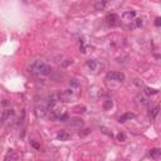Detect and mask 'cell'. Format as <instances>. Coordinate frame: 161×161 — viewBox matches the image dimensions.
<instances>
[{"label":"cell","mask_w":161,"mask_h":161,"mask_svg":"<svg viewBox=\"0 0 161 161\" xmlns=\"http://www.w3.org/2000/svg\"><path fill=\"white\" fill-rule=\"evenodd\" d=\"M28 70H29V73L34 74V75H49L53 69H52L50 65L48 63H45L44 60L38 59V60H34V62L29 65Z\"/></svg>","instance_id":"1"},{"label":"cell","mask_w":161,"mask_h":161,"mask_svg":"<svg viewBox=\"0 0 161 161\" xmlns=\"http://www.w3.org/2000/svg\"><path fill=\"white\" fill-rule=\"evenodd\" d=\"M105 23H106L108 27L115 28V27H118V25H120L121 19H120V17H118L117 14L111 13V14H108V15H106V18H105Z\"/></svg>","instance_id":"2"},{"label":"cell","mask_w":161,"mask_h":161,"mask_svg":"<svg viewBox=\"0 0 161 161\" xmlns=\"http://www.w3.org/2000/svg\"><path fill=\"white\" fill-rule=\"evenodd\" d=\"M107 80H116V82H124L125 80V74L122 72H108L106 74Z\"/></svg>","instance_id":"3"},{"label":"cell","mask_w":161,"mask_h":161,"mask_svg":"<svg viewBox=\"0 0 161 161\" xmlns=\"http://www.w3.org/2000/svg\"><path fill=\"white\" fill-rule=\"evenodd\" d=\"M49 113V108L45 106H38L34 110V115L37 118H45Z\"/></svg>","instance_id":"4"},{"label":"cell","mask_w":161,"mask_h":161,"mask_svg":"<svg viewBox=\"0 0 161 161\" xmlns=\"http://www.w3.org/2000/svg\"><path fill=\"white\" fill-rule=\"evenodd\" d=\"M68 125H69V127H75V129H80L83 125H84V122H83V120L82 118H79V117H73V118H68Z\"/></svg>","instance_id":"5"},{"label":"cell","mask_w":161,"mask_h":161,"mask_svg":"<svg viewBox=\"0 0 161 161\" xmlns=\"http://www.w3.org/2000/svg\"><path fill=\"white\" fill-rule=\"evenodd\" d=\"M108 4H110V0H96L94 1V9L97 12H102L108 6Z\"/></svg>","instance_id":"6"},{"label":"cell","mask_w":161,"mask_h":161,"mask_svg":"<svg viewBox=\"0 0 161 161\" xmlns=\"http://www.w3.org/2000/svg\"><path fill=\"white\" fill-rule=\"evenodd\" d=\"M72 94H73V91H72V89H64V91H62V92L58 94V97H59L60 101L68 102V99L72 97Z\"/></svg>","instance_id":"7"},{"label":"cell","mask_w":161,"mask_h":161,"mask_svg":"<svg viewBox=\"0 0 161 161\" xmlns=\"http://www.w3.org/2000/svg\"><path fill=\"white\" fill-rule=\"evenodd\" d=\"M122 20H126V22H131L132 19H135L136 18V12L135 10H126L122 13Z\"/></svg>","instance_id":"8"},{"label":"cell","mask_w":161,"mask_h":161,"mask_svg":"<svg viewBox=\"0 0 161 161\" xmlns=\"http://www.w3.org/2000/svg\"><path fill=\"white\" fill-rule=\"evenodd\" d=\"M135 101H136V103H137L139 106H149V105H150L149 98L145 97V96H142V94H139V96L135 98Z\"/></svg>","instance_id":"9"},{"label":"cell","mask_w":161,"mask_h":161,"mask_svg":"<svg viewBox=\"0 0 161 161\" xmlns=\"http://www.w3.org/2000/svg\"><path fill=\"white\" fill-rule=\"evenodd\" d=\"M142 19L141 18H135V19H132L131 20V24L129 25V28L131 30H134V29H137V28H141V25H142Z\"/></svg>","instance_id":"10"},{"label":"cell","mask_w":161,"mask_h":161,"mask_svg":"<svg viewBox=\"0 0 161 161\" xmlns=\"http://www.w3.org/2000/svg\"><path fill=\"white\" fill-rule=\"evenodd\" d=\"M132 118H135V113H132V112H126V113H124L120 118H118V122L120 124H125V122H127V121H131Z\"/></svg>","instance_id":"11"},{"label":"cell","mask_w":161,"mask_h":161,"mask_svg":"<svg viewBox=\"0 0 161 161\" xmlns=\"http://www.w3.org/2000/svg\"><path fill=\"white\" fill-rule=\"evenodd\" d=\"M14 116V111L10 110V108H6V110H4L3 111V115H1V121H8V120H10V118Z\"/></svg>","instance_id":"12"},{"label":"cell","mask_w":161,"mask_h":161,"mask_svg":"<svg viewBox=\"0 0 161 161\" xmlns=\"http://www.w3.org/2000/svg\"><path fill=\"white\" fill-rule=\"evenodd\" d=\"M149 156L151 159H155V160H157L161 157V150L160 149H151L149 151Z\"/></svg>","instance_id":"13"},{"label":"cell","mask_w":161,"mask_h":161,"mask_svg":"<svg viewBox=\"0 0 161 161\" xmlns=\"http://www.w3.org/2000/svg\"><path fill=\"white\" fill-rule=\"evenodd\" d=\"M69 137H70V135L65 131H59L58 134H57V139H58L59 141H68Z\"/></svg>","instance_id":"14"},{"label":"cell","mask_w":161,"mask_h":161,"mask_svg":"<svg viewBox=\"0 0 161 161\" xmlns=\"http://www.w3.org/2000/svg\"><path fill=\"white\" fill-rule=\"evenodd\" d=\"M57 102V97L54 96V94H50V96L47 97V107L48 108H52Z\"/></svg>","instance_id":"15"},{"label":"cell","mask_w":161,"mask_h":161,"mask_svg":"<svg viewBox=\"0 0 161 161\" xmlns=\"http://www.w3.org/2000/svg\"><path fill=\"white\" fill-rule=\"evenodd\" d=\"M19 159V155L18 154H15L14 151H9V152L5 155V157H4V160L5 161H9V160H18Z\"/></svg>","instance_id":"16"},{"label":"cell","mask_w":161,"mask_h":161,"mask_svg":"<svg viewBox=\"0 0 161 161\" xmlns=\"http://www.w3.org/2000/svg\"><path fill=\"white\" fill-rule=\"evenodd\" d=\"M159 106H155V107H152V108H150L149 110V116L151 117V118H156V116L159 115Z\"/></svg>","instance_id":"17"},{"label":"cell","mask_w":161,"mask_h":161,"mask_svg":"<svg viewBox=\"0 0 161 161\" xmlns=\"http://www.w3.org/2000/svg\"><path fill=\"white\" fill-rule=\"evenodd\" d=\"M87 67L91 69V70H96L97 69V62L94 59H89V60H87Z\"/></svg>","instance_id":"18"},{"label":"cell","mask_w":161,"mask_h":161,"mask_svg":"<svg viewBox=\"0 0 161 161\" xmlns=\"http://www.w3.org/2000/svg\"><path fill=\"white\" fill-rule=\"evenodd\" d=\"M144 92H145V94H147V96H151V94H157L159 93L157 89H154V88H150V87H146Z\"/></svg>","instance_id":"19"},{"label":"cell","mask_w":161,"mask_h":161,"mask_svg":"<svg viewBox=\"0 0 161 161\" xmlns=\"http://www.w3.org/2000/svg\"><path fill=\"white\" fill-rule=\"evenodd\" d=\"M112 106H113V102L111 99H106V101L103 102V108H105V110H110V108H112Z\"/></svg>","instance_id":"20"},{"label":"cell","mask_w":161,"mask_h":161,"mask_svg":"<svg viewBox=\"0 0 161 161\" xmlns=\"http://www.w3.org/2000/svg\"><path fill=\"white\" fill-rule=\"evenodd\" d=\"M101 131H102V134H105V135H107L108 137H113V135H112V132L107 129V127H105V126H101Z\"/></svg>","instance_id":"21"},{"label":"cell","mask_w":161,"mask_h":161,"mask_svg":"<svg viewBox=\"0 0 161 161\" xmlns=\"http://www.w3.org/2000/svg\"><path fill=\"white\" fill-rule=\"evenodd\" d=\"M117 141H120V142H124V141H126V135L124 134V132H120V134L117 135Z\"/></svg>","instance_id":"22"},{"label":"cell","mask_w":161,"mask_h":161,"mask_svg":"<svg viewBox=\"0 0 161 161\" xmlns=\"http://www.w3.org/2000/svg\"><path fill=\"white\" fill-rule=\"evenodd\" d=\"M69 84H70V87H78L79 86V82H78V79H70L69 80Z\"/></svg>","instance_id":"23"},{"label":"cell","mask_w":161,"mask_h":161,"mask_svg":"<svg viewBox=\"0 0 161 161\" xmlns=\"http://www.w3.org/2000/svg\"><path fill=\"white\" fill-rule=\"evenodd\" d=\"M89 132H91V130H89V129H86V130H83V132H79V136H86V135H88L89 134Z\"/></svg>","instance_id":"24"},{"label":"cell","mask_w":161,"mask_h":161,"mask_svg":"<svg viewBox=\"0 0 161 161\" xmlns=\"http://www.w3.org/2000/svg\"><path fill=\"white\" fill-rule=\"evenodd\" d=\"M32 146H33L34 149H37V150H39V149H40V145L38 144V142H35V141H32Z\"/></svg>","instance_id":"25"},{"label":"cell","mask_w":161,"mask_h":161,"mask_svg":"<svg viewBox=\"0 0 161 161\" xmlns=\"http://www.w3.org/2000/svg\"><path fill=\"white\" fill-rule=\"evenodd\" d=\"M155 25L156 27H160L161 25V18H156L155 19Z\"/></svg>","instance_id":"26"},{"label":"cell","mask_w":161,"mask_h":161,"mask_svg":"<svg viewBox=\"0 0 161 161\" xmlns=\"http://www.w3.org/2000/svg\"><path fill=\"white\" fill-rule=\"evenodd\" d=\"M3 105H4V106H6V105H9V101H8V99H4Z\"/></svg>","instance_id":"27"}]
</instances>
